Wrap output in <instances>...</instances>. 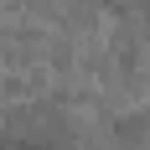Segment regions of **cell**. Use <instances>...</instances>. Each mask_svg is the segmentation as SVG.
<instances>
[{
  "mask_svg": "<svg viewBox=\"0 0 150 150\" xmlns=\"http://www.w3.org/2000/svg\"><path fill=\"white\" fill-rule=\"evenodd\" d=\"M11 150H47V145H31V140H16Z\"/></svg>",
  "mask_w": 150,
  "mask_h": 150,
  "instance_id": "obj_1",
  "label": "cell"
}]
</instances>
